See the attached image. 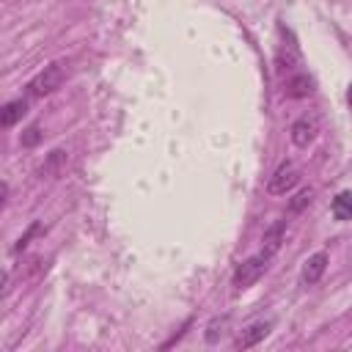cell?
<instances>
[{"label":"cell","instance_id":"6da1fadb","mask_svg":"<svg viewBox=\"0 0 352 352\" xmlns=\"http://www.w3.org/2000/svg\"><path fill=\"white\" fill-rule=\"evenodd\" d=\"M63 66L60 63H50V66H44L30 82H28V94L30 96H47V94H52L55 88H60V82H63Z\"/></svg>","mask_w":352,"mask_h":352},{"label":"cell","instance_id":"7a4b0ae2","mask_svg":"<svg viewBox=\"0 0 352 352\" xmlns=\"http://www.w3.org/2000/svg\"><path fill=\"white\" fill-rule=\"evenodd\" d=\"M267 261H270V256H264V253L245 258V261L236 267V272H234V286H236V289H248V286H253V283L264 275Z\"/></svg>","mask_w":352,"mask_h":352},{"label":"cell","instance_id":"3957f363","mask_svg":"<svg viewBox=\"0 0 352 352\" xmlns=\"http://www.w3.org/2000/svg\"><path fill=\"white\" fill-rule=\"evenodd\" d=\"M297 182H300V170H297L292 162H283V165H278V170L270 176L267 192H270V195H286V192H292V190L297 187Z\"/></svg>","mask_w":352,"mask_h":352},{"label":"cell","instance_id":"4fadbf2b","mask_svg":"<svg viewBox=\"0 0 352 352\" xmlns=\"http://www.w3.org/2000/svg\"><path fill=\"white\" fill-rule=\"evenodd\" d=\"M226 322H228V316H214V319L209 322V327H206V341H209V344H214V341H217V336L223 333Z\"/></svg>","mask_w":352,"mask_h":352},{"label":"cell","instance_id":"52a82bcc","mask_svg":"<svg viewBox=\"0 0 352 352\" xmlns=\"http://www.w3.org/2000/svg\"><path fill=\"white\" fill-rule=\"evenodd\" d=\"M283 94H286L289 99H302V96H311V94H314V80H311L308 74L297 72V74H292V77L283 82Z\"/></svg>","mask_w":352,"mask_h":352},{"label":"cell","instance_id":"8992f818","mask_svg":"<svg viewBox=\"0 0 352 352\" xmlns=\"http://www.w3.org/2000/svg\"><path fill=\"white\" fill-rule=\"evenodd\" d=\"M327 264H330V258H327V253H324V250H319V253L308 256V261L302 264V283H305V286L319 283V280H322V275H324V270H327Z\"/></svg>","mask_w":352,"mask_h":352},{"label":"cell","instance_id":"2e32d148","mask_svg":"<svg viewBox=\"0 0 352 352\" xmlns=\"http://www.w3.org/2000/svg\"><path fill=\"white\" fill-rule=\"evenodd\" d=\"M346 99H349V104H352V85H349V91H346Z\"/></svg>","mask_w":352,"mask_h":352},{"label":"cell","instance_id":"9a60e30c","mask_svg":"<svg viewBox=\"0 0 352 352\" xmlns=\"http://www.w3.org/2000/svg\"><path fill=\"white\" fill-rule=\"evenodd\" d=\"M38 140H41V129H38V124H33V126H28V129L22 132V146H25V148L36 146Z\"/></svg>","mask_w":352,"mask_h":352},{"label":"cell","instance_id":"5bb4252c","mask_svg":"<svg viewBox=\"0 0 352 352\" xmlns=\"http://www.w3.org/2000/svg\"><path fill=\"white\" fill-rule=\"evenodd\" d=\"M38 231H41V223H30V226H28V231H25V234L16 239V245H14V253L25 250V248H28V242H30V239H33Z\"/></svg>","mask_w":352,"mask_h":352},{"label":"cell","instance_id":"8fae6325","mask_svg":"<svg viewBox=\"0 0 352 352\" xmlns=\"http://www.w3.org/2000/svg\"><path fill=\"white\" fill-rule=\"evenodd\" d=\"M63 165H66V151L55 148V151H50L47 162L41 165V176H52V173H60V168H63Z\"/></svg>","mask_w":352,"mask_h":352},{"label":"cell","instance_id":"7c38bea8","mask_svg":"<svg viewBox=\"0 0 352 352\" xmlns=\"http://www.w3.org/2000/svg\"><path fill=\"white\" fill-rule=\"evenodd\" d=\"M311 201H314V190H311V187H305V190H300V192L289 201V209H292V212H302Z\"/></svg>","mask_w":352,"mask_h":352},{"label":"cell","instance_id":"277c9868","mask_svg":"<svg viewBox=\"0 0 352 352\" xmlns=\"http://www.w3.org/2000/svg\"><path fill=\"white\" fill-rule=\"evenodd\" d=\"M316 132H319V121H316V116H311V113L300 116V118L292 124V129H289L292 143H294L297 148H305V146L316 138Z\"/></svg>","mask_w":352,"mask_h":352},{"label":"cell","instance_id":"9c48e42d","mask_svg":"<svg viewBox=\"0 0 352 352\" xmlns=\"http://www.w3.org/2000/svg\"><path fill=\"white\" fill-rule=\"evenodd\" d=\"M25 113H28V99H14L0 110V124L3 126H14Z\"/></svg>","mask_w":352,"mask_h":352},{"label":"cell","instance_id":"ba28073f","mask_svg":"<svg viewBox=\"0 0 352 352\" xmlns=\"http://www.w3.org/2000/svg\"><path fill=\"white\" fill-rule=\"evenodd\" d=\"M283 234H286V220H275L267 231H264V242H261V253L264 256H275L283 245Z\"/></svg>","mask_w":352,"mask_h":352},{"label":"cell","instance_id":"5b68a950","mask_svg":"<svg viewBox=\"0 0 352 352\" xmlns=\"http://www.w3.org/2000/svg\"><path fill=\"white\" fill-rule=\"evenodd\" d=\"M270 327H272V319H258V322H250L239 336H236V341H234V349H250V346H256L258 341H264L267 338V333H270Z\"/></svg>","mask_w":352,"mask_h":352},{"label":"cell","instance_id":"30bf717a","mask_svg":"<svg viewBox=\"0 0 352 352\" xmlns=\"http://www.w3.org/2000/svg\"><path fill=\"white\" fill-rule=\"evenodd\" d=\"M333 217L336 220H352V190H344L333 198V206H330Z\"/></svg>","mask_w":352,"mask_h":352}]
</instances>
